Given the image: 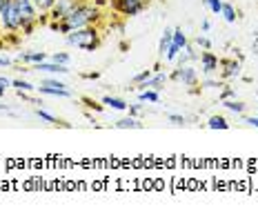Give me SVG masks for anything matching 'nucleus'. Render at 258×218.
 <instances>
[{"mask_svg": "<svg viewBox=\"0 0 258 218\" xmlns=\"http://www.w3.org/2000/svg\"><path fill=\"white\" fill-rule=\"evenodd\" d=\"M76 5H78V0H56V5H53L51 12H49V16L53 18V23H60L64 16L76 7Z\"/></svg>", "mask_w": 258, "mask_h": 218, "instance_id": "obj_8", "label": "nucleus"}, {"mask_svg": "<svg viewBox=\"0 0 258 218\" xmlns=\"http://www.w3.org/2000/svg\"><path fill=\"white\" fill-rule=\"evenodd\" d=\"M149 78H152V69H145V71H141V74H136V76H134V83L143 85L145 81H149Z\"/></svg>", "mask_w": 258, "mask_h": 218, "instance_id": "obj_27", "label": "nucleus"}, {"mask_svg": "<svg viewBox=\"0 0 258 218\" xmlns=\"http://www.w3.org/2000/svg\"><path fill=\"white\" fill-rule=\"evenodd\" d=\"M194 42H196L198 47H203V49H212V40H209L207 36H196V40Z\"/></svg>", "mask_w": 258, "mask_h": 218, "instance_id": "obj_29", "label": "nucleus"}, {"mask_svg": "<svg viewBox=\"0 0 258 218\" xmlns=\"http://www.w3.org/2000/svg\"><path fill=\"white\" fill-rule=\"evenodd\" d=\"M145 0H111V7L116 9L118 14H122V16H138L145 9Z\"/></svg>", "mask_w": 258, "mask_h": 218, "instance_id": "obj_6", "label": "nucleus"}, {"mask_svg": "<svg viewBox=\"0 0 258 218\" xmlns=\"http://www.w3.org/2000/svg\"><path fill=\"white\" fill-rule=\"evenodd\" d=\"M220 69V78L223 81H234V78L240 76V60H234V58H223L218 62Z\"/></svg>", "mask_w": 258, "mask_h": 218, "instance_id": "obj_7", "label": "nucleus"}, {"mask_svg": "<svg viewBox=\"0 0 258 218\" xmlns=\"http://www.w3.org/2000/svg\"><path fill=\"white\" fill-rule=\"evenodd\" d=\"M103 105H107V107H111V109H118V111L129 109V105L125 103V100H122V98H116V96H105V98H103Z\"/></svg>", "mask_w": 258, "mask_h": 218, "instance_id": "obj_16", "label": "nucleus"}, {"mask_svg": "<svg viewBox=\"0 0 258 218\" xmlns=\"http://www.w3.org/2000/svg\"><path fill=\"white\" fill-rule=\"evenodd\" d=\"M40 85H47V87H67V85L60 83V81H56V78H45Z\"/></svg>", "mask_w": 258, "mask_h": 218, "instance_id": "obj_31", "label": "nucleus"}, {"mask_svg": "<svg viewBox=\"0 0 258 218\" xmlns=\"http://www.w3.org/2000/svg\"><path fill=\"white\" fill-rule=\"evenodd\" d=\"M143 114V100H138V103L129 105V116H134V118H138V116Z\"/></svg>", "mask_w": 258, "mask_h": 218, "instance_id": "obj_28", "label": "nucleus"}, {"mask_svg": "<svg viewBox=\"0 0 258 218\" xmlns=\"http://www.w3.org/2000/svg\"><path fill=\"white\" fill-rule=\"evenodd\" d=\"M232 96H234V89H225V92L220 94V98H223V100H227V98H232Z\"/></svg>", "mask_w": 258, "mask_h": 218, "instance_id": "obj_36", "label": "nucleus"}, {"mask_svg": "<svg viewBox=\"0 0 258 218\" xmlns=\"http://www.w3.org/2000/svg\"><path fill=\"white\" fill-rule=\"evenodd\" d=\"M167 81H169L167 74H163V71L152 74V78H149V81H145V83L141 85V89H156V92H158V89L165 87V83H167Z\"/></svg>", "mask_w": 258, "mask_h": 218, "instance_id": "obj_10", "label": "nucleus"}, {"mask_svg": "<svg viewBox=\"0 0 258 218\" xmlns=\"http://www.w3.org/2000/svg\"><path fill=\"white\" fill-rule=\"evenodd\" d=\"M138 100H143V103H158L160 96L156 89H141V94H138Z\"/></svg>", "mask_w": 258, "mask_h": 218, "instance_id": "obj_18", "label": "nucleus"}, {"mask_svg": "<svg viewBox=\"0 0 258 218\" xmlns=\"http://www.w3.org/2000/svg\"><path fill=\"white\" fill-rule=\"evenodd\" d=\"M14 65V60L12 58H7V56H0V67H12Z\"/></svg>", "mask_w": 258, "mask_h": 218, "instance_id": "obj_33", "label": "nucleus"}, {"mask_svg": "<svg viewBox=\"0 0 258 218\" xmlns=\"http://www.w3.org/2000/svg\"><path fill=\"white\" fill-rule=\"evenodd\" d=\"M67 45L76 47V49H83V51H96L100 45V31L94 27V25H87V27H80V29H74L64 36Z\"/></svg>", "mask_w": 258, "mask_h": 218, "instance_id": "obj_2", "label": "nucleus"}, {"mask_svg": "<svg viewBox=\"0 0 258 218\" xmlns=\"http://www.w3.org/2000/svg\"><path fill=\"white\" fill-rule=\"evenodd\" d=\"M0 96H5V87H0Z\"/></svg>", "mask_w": 258, "mask_h": 218, "instance_id": "obj_41", "label": "nucleus"}, {"mask_svg": "<svg viewBox=\"0 0 258 218\" xmlns=\"http://www.w3.org/2000/svg\"><path fill=\"white\" fill-rule=\"evenodd\" d=\"M16 9H18V18H20V29L25 31V36H29L34 31L36 23H38V9L31 0H14Z\"/></svg>", "mask_w": 258, "mask_h": 218, "instance_id": "obj_3", "label": "nucleus"}, {"mask_svg": "<svg viewBox=\"0 0 258 218\" xmlns=\"http://www.w3.org/2000/svg\"><path fill=\"white\" fill-rule=\"evenodd\" d=\"M49 60H53V62H60V65H69L72 56H69L67 51H56L53 56H49Z\"/></svg>", "mask_w": 258, "mask_h": 218, "instance_id": "obj_24", "label": "nucleus"}, {"mask_svg": "<svg viewBox=\"0 0 258 218\" xmlns=\"http://www.w3.org/2000/svg\"><path fill=\"white\" fill-rule=\"evenodd\" d=\"M198 60H201V69H203V74L205 76H212V74H216L218 71V56L216 54H212L209 49H205L201 56H198Z\"/></svg>", "mask_w": 258, "mask_h": 218, "instance_id": "obj_9", "label": "nucleus"}, {"mask_svg": "<svg viewBox=\"0 0 258 218\" xmlns=\"http://www.w3.org/2000/svg\"><path fill=\"white\" fill-rule=\"evenodd\" d=\"M0 29L16 34L20 29V18L18 9H16L14 0H0Z\"/></svg>", "mask_w": 258, "mask_h": 218, "instance_id": "obj_4", "label": "nucleus"}, {"mask_svg": "<svg viewBox=\"0 0 258 218\" xmlns=\"http://www.w3.org/2000/svg\"><path fill=\"white\" fill-rule=\"evenodd\" d=\"M205 5L209 7L212 14H218L220 16V9H223V0H205Z\"/></svg>", "mask_w": 258, "mask_h": 218, "instance_id": "obj_26", "label": "nucleus"}, {"mask_svg": "<svg viewBox=\"0 0 258 218\" xmlns=\"http://www.w3.org/2000/svg\"><path fill=\"white\" fill-rule=\"evenodd\" d=\"M203 85H205V87H223V85H220V81H205Z\"/></svg>", "mask_w": 258, "mask_h": 218, "instance_id": "obj_37", "label": "nucleus"}, {"mask_svg": "<svg viewBox=\"0 0 258 218\" xmlns=\"http://www.w3.org/2000/svg\"><path fill=\"white\" fill-rule=\"evenodd\" d=\"M209 129H229V123H227V118L225 116H212L209 118V123H207Z\"/></svg>", "mask_w": 258, "mask_h": 218, "instance_id": "obj_17", "label": "nucleus"}, {"mask_svg": "<svg viewBox=\"0 0 258 218\" xmlns=\"http://www.w3.org/2000/svg\"><path fill=\"white\" fill-rule=\"evenodd\" d=\"M116 129H143V123H138V118L127 116V118L116 120Z\"/></svg>", "mask_w": 258, "mask_h": 218, "instance_id": "obj_15", "label": "nucleus"}, {"mask_svg": "<svg viewBox=\"0 0 258 218\" xmlns=\"http://www.w3.org/2000/svg\"><path fill=\"white\" fill-rule=\"evenodd\" d=\"M36 116H38L40 120H45V123H51V125H56V123H58L56 116H51L49 111H45V109H36Z\"/></svg>", "mask_w": 258, "mask_h": 218, "instance_id": "obj_25", "label": "nucleus"}, {"mask_svg": "<svg viewBox=\"0 0 258 218\" xmlns=\"http://www.w3.org/2000/svg\"><path fill=\"white\" fill-rule=\"evenodd\" d=\"M220 16H223L227 23H236V18H238V14H236V9L232 7L229 3H223V9H220Z\"/></svg>", "mask_w": 258, "mask_h": 218, "instance_id": "obj_19", "label": "nucleus"}, {"mask_svg": "<svg viewBox=\"0 0 258 218\" xmlns=\"http://www.w3.org/2000/svg\"><path fill=\"white\" fill-rule=\"evenodd\" d=\"M243 123L249 125V127H256V129H258V116H247V118H243Z\"/></svg>", "mask_w": 258, "mask_h": 218, "instance_id": "obj_32", "label": "nucleus"}, {"mask_svg": "<svg viewBox=\"0 0 258 218\" xmlns=\"http://www.w3.org/2000/svg\"><path fill=\"white\" fill-rule=\"evenodd\" d=\"M169 78L171 81H176V83H182L185 87H196L198 85V74H196V69H194L191 65H178Z\"/></svg>", "mask_w": 258, "mask_h": 218, "instance_id": "obj_5", "label": "nucleus"}, {"mask_svg": "<svg viewBox=\"0 0 258 218\" xmlns=\"http://www.w3.org/2000/svg\"><path fill=\"white\" fill-rule=\"evenodd\" d=\"M40 94H45V96H60V98H72V92H69L67 87H47V85H40Z\"/></svg>", "mask_w": 258, "mask_h": 218, "instance_id": "obj_14", "label": "nucleus"}, {"mask_svg": "<svg viewBox=\"0 0 258 218\" xmlns=\"http://www.w3.org/2000/svg\"><path fill=\"white\" fill-rule=\"evenodd\" d=\"M34 69L47 71V74H69L67 65H60V62H53V60H42V62H38V65H34Z\"/></svg>", "mask_w": 258, "mask_h": 218, "instance_id": "obj_11", "label": "nucleus"}, {"mask_svg": "<svg viewBox=\"0 0 258 218\" xmlns=\"http://www.w3.org/2000/svg\"><path fill=\"white\" fill-rule=\"evenodd\" d=\"M18 60L20 62H29V65H38V62L47 60V54L45 51H20Z\"/></svg>", "mask_w": 258, "mask_h": 218, "instance_id": "obj_12", "label": "nucleus"}, {"mask_svg": "<svg viewBox=\"0 0 258 218\" xmlns=\"http://www.w3.org/2000/svg\"><path fill=\"white\" fill-rule=\"evenodd\" d=\"M256 96H258V89H256Z\"/></svg>", "mask_w": 258, "mask_h": 218, "instance_id": "obj_42", "label": "nucleus"}, {"mask_svg": "<svg viewBox=\"0 0 258 218\" xmlns=\"http://www.w3.org/2000/svg\"><path fill=\"white\" fill-rule=\"evenodd\" d=\"M0 87H12V81H9V78H5V76H0Z\"/></svg>", "mask_w": 258, "mask_h": 218, "instance_id": "obj_35", "label": "nucleus"}, {"mask_svg": "<svg viewBox=\"0 0 258 218\" xmlns=\"http://www.w3.org/2000/svg\"><path fill=\"white\" fill-rule=\"evenodd\" d=\"M251 51H254V54L258 56V31L254 34V42H251Z\"/></svg>", "mask_w": 258, "mask_h": 218, "instance_id": "obj_34", "label": "nucleus"}, {"mask_svg": "<svg viewBox=\"0 0 258 218\" xmlns=\"http://www.w3.org/2000/svg\"><path fill=\"white\" fill-rule=\"evenodd\" d=\"M0 111H7V105H0Z\"/></svg>", "mask_w": 258, "mask_h": 218, "instance_id": "obj_40", "label": "nucleus"}, {"mask_svg": "<svg viewBox=\"0 0 258 218\" xmlns=\"http://www.w3.org/2000/svg\"><path fill=\"white\" fill-rule=\"evenodd\" d=\"M100 18V9L96 7V5H89V3H78L76 7L72 9L60 23H51L49 27L53 31H60V34L67 36L69 31L74 29H80V27H87V25H94L98 23Z\"/></svg>", "mask_w": 258, "mask_h": 218, "instance_id": "obj_1", "label": "nucleus"}, {"mask_svg": "<svg viewBox=\"0 0 258 218\" xmlns=\"http://www.w3.org/2000/svg\"><path fill=\"white\" fill-rule=\"evenodd\" d=\"M171 42H174V45H178L180 49H185V47L189 45V40H187L185 31H182L180 27H176V29H174V38H171Z\"/></svg>", "mask_w": 258, "mask_h": 218, "instance_id": "obj_20", "label": "nucleus"}, {"mask_svg": "<svg viewBox=\"0 0 258 218\" xmlns=\"http://www.w3.org/2000/svg\"><path fill=\"white\" fill-rule=\"evenodd\" d=\"M212 29V25H209V20H203V31H209Z\"/></svg>", "mask_w": 258, "mask_h": 218, "instance_id": "obj_39", "label": "nucleus"}, {"mask_svg": "<svg viewBox=\"0 0 258 218\" xmlns=\"http://www.w3.org/2000/svg\"><path fill=\"white\" fill-rule=\"evenodd\" d=\"M31 3L36 5V9L42 14H47V12H51V7L56 5V0H31Z\"/></svg>", "mask_w": 258, "mask_h": 218, "instance_id": "obj_22", "label": "nucleus"}, {"mask_svg": "<svg viewBox=\"0 0 258 218\" xmlns=\"http://www.w3.org/2000/svg\"><path fill=\"white\" fill-rule=\"evenodd\" d=\"M167 120L169 123H174V125H187V118L185 116H178V114H169Z\"/></svg>", "mask_w": 258, "mask_h": 218, "instance_id": "obj_30", "label": "nucleus"}, {"mask_svg": "<svg viewBox=\"0 0 258 218\" xmlns=\"http://www.w3.org/2000/svg\"><path fill=\"white\" fill-rule=\"evenodd\" d=\"M83 78H89V81H96V78H100V74H98V71H94V74H83Z\"/></svg>", "mask_w": 258, "mask_h": 218, "instance_id": "obj_38", "label": "nucleus"}, {"mask_svg": "<svg viewBox=\"0 0 258 218\" xmlns=\"http://www.w3.org/2000/svg\"><path fill=\"white\" fill-rule=\"evenodd\" d=\"M171 38H174V29H165L163 31V36H160V42H158V56L160 58H165V54H167V49H169V45H171Z\"/></svg>", "mask_w": 258, "mask_h": 218, "instance_id": "obj_13", "label": "nucleus"}, {"mask_svg": "<svg viewBox=\"0 0 258 218\" xmlns=\"http://www.w3.org/2000/svg\"><path fill=\"white\" fill-rule=\"evenodd\" d=\"M223 105L227 107L229 111H234V114H243L245 111V103H240V100H223Z\"/></svg>", "mask_w": 258, "mask_h": 218, "instance_id": "obj_21", "label": "nucleus"}, {"mask_svg": "<svg viewBox=\"0 0 258 218\" xmlns=\"http://www.w3.org/2000/svg\"><path fill=\"white\" fill-rule=\"evenodd\" d=\"M12 87H16V92H27V94H29V92H34V85H31V83H27V81H12Z\"/></svg>", "mask_w": 258, "mask_h": 218, "instance_id": "obj_23", "label": "nucleus"}]
</instances>
